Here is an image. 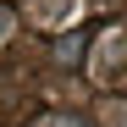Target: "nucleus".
<instances>
[{"mask_svg":"<svg viewBox=\"0 0 127 127\" xmlns=\"http://www.w3.org/2000/svg\"><path fill=\"white\" fill-rule=\"evenodd\" d=\"M0 33H6V11H0Z\"/></svg>","mask_w":127,"mask_h":127,"instance_id":"obj_1","label":"nucleus"},{"mask_svg":"<svg viewBox=\"0 0 127 127\" xmlns=\"http://www.w3.org/2000/svg\"><path fill=\"white\" fill-rule=\"evenodd\" d=\"M50 127H72V122H50Z\"/></svg>","mask_w":127,"mask_h":127,"instance_id":"obj_2","label":"nucleus"}]
</instances>
